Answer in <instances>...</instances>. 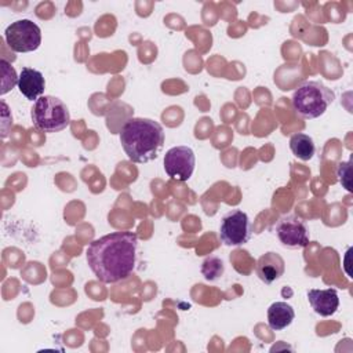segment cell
Listing matches in <instances>:
<instances>
[{"label":"cell","instance_id":"1","mask_svg":"<svg viewBox=\"0 0 353 353\" xmlns=\"http://www.w3.org/2000/svg\"><path fill=\"white\" fill-rule=\"evenodd\" d=\"M137 248V233L113 232L91 241L85 250V258L98 280L113 284L125 280L134 272Z\"/></svg>","mask_w":353,"mask_h":353},{"label":"cell","instance_id":"15","mask_svg":"<svg viewBox=\"0 0 353 353\" xmlns=\"http://www.w3.org/2000/svg\"><path fill=\"white\" fill-rule=\"evenodd\" d=\"M0 66H1V73H3V79H1V91H0V94L4 95V94H7L10 90H12L14 85L18 84V76H17V73H15V69H14L4 58H1Z\"/></svg>","mask_w":353,"mask_h":353},{"label":"cell","instance_id":"13","mask_svg":"<svg viewBox=\"0 0 353 353\" xmlns=\"http://www.w3.org/2000/svg\"><path fill=\"white\" fill-rule=\"evenodd\" d=\"M290 149L298 159L303 161L310 160L316 152V146L312 137L303 132H296L290 138Z\"/></svg>","mask_w":353,"mask_h":353},{"label":"cell","instance_id":"6","mask_svg":"<svg viewBox=\"0 0 353 353\" xmlns=\"http://www.w3.org/2000/svg\"><path fill=\"white\" fill-rule=\"evenodd\" d=\"M252 234V228L248 215L236 208L226 212L221 221L219 239L225 245H243Z\"/></svg>","mask_w":353,"mask_h":353},{"label":"cell","instance_id":"8","mask_svg":"<svg viewBox=\"0 0 353 353\" xmlns=\"http://www.w3.org/2000/svg\"><path fill=\"white\" fill-rule=\"evenodd\" d=\"M196 165V156L189 146H174L164 154V170L175 181H188Z\"/></svg>","mask_w":353,"mask_h":353},{"label":"cell","instance_id":"7","mask_svg":"<svg viewBox=\"0 0 353 353\" xmlns=\"http://www.w3.org/2000/svg\"><path fill=\"white\" fill-rule=\"evenodd\" d=\"M280 243L288 248H303L309 244V230L302 218L290 214L280 216L273 226Z\"/></svg>","mask_w":353,"mask_h":353},{"label":"cell","instance_id":"14","mask_svg":"<svg viewBox=\"0 0 353 353\" xmlns=\"http://www.w3.org/2000/svg\"><path fill=\"white\" fill-rule=\"evenodd\" d=\"M223 272H225L223 261L218 256H208L201 263V274L208 281L218 280L223 274Z\"/></svg>","mask_w":353,"mask_h":353},{"label":"cell","instance_id":"2","mask_svg":"<svg viewBox=\"0 0 353 353\" xmlns=\"http://www.w3.org/2000/svg\"><path fill=\"white\" fill-rule=\"evenodd\" d=\"M120 143L131 161L143 164L157 157L164 145V131L152 119L132 117L121 128Z\"/></svg>","mask_w":353,"mask_h":353},{"label":"cell","instance_id":"12","mask_svg":"<svg viewBox=\"0 0 353 353\" xmlns=\"http://www.w3.org/2000/svg\"><path fill=\"white\" fill-rule=\"evenodd\" d=\"M295 317L294 307L287 302H274L268 309V324L274 331L287 328Z\"/></svg>","mask_w":353,"mask_h":353},{"label":"cell","instance_id":"9","mask_svg":"<svg viewBox=\"0 0 353 353\" xmlns=\"http://www.w3.org/2000/svg\"><path fill=\"white\" fill-rule=\"evenodd\" d=\"M284 270H285L284 259L277 252H273V251H269L261 255L255 266L256 276L265 284H272L276 280H279L284 274Z\"/></svg>","mask_w":353,"mask_h":353},{"label":"cell","instance_id":"4","mask_svg":"<svg viewBox=\"0 0 353 353\" xmlns=\"http://www.w3.org/2000/svg\"><path fill=\"white\" fill-rule=\"evenodd\" d=\"M33 125L44 132H59L70 123L68 106L57 97L41 95L30 109Z\"/></svg>","mask_w":353,"mask_h":353},{"label":"cell","instance_id":"3","mask_svg":"<svg viewBox=\"0 0 353 353\" xmlns=\"http://www.w3.org/2000/svg\"><path fill=\"white\" fill-rule=\"evenodd\" d=\"M335 94L320 81L310 80L302 83L292 94L291 103L294 112L302 119H316L325 113L334 102Z\"/></svg>","mask_w":353,"mask_h":353},{"label":"cell","instance_id":"16","mask_svg":"<svg viewBox=\"0 0 353 353\" xmlns=\"http://www.w3.org/2000/svg\"><path fill=\"white\" fill-rule=\"evenodd\" d=\"M336 174H338V178H339V182L342 183V186L347 192H352V186H350V160L345 161V163H339Z\"/></svg>","mask_w":353,"mask_h":353},{"label":"cell","instance_id":"11","mask_svg":"<svg viewBox=\"0 0 353 353\" xmlns=\"http://www.w3.org/2000/svg\"><path fill=\"white\" fill-rule=\"evenodd\" d=\"M18 90L29 101H36L41 97L46 88V80L41 72L33 68H22L18 76Z\"/></svg>","mask_w":353,"mask_h":353},{"label":"cell","instance_id":"10","mask_svg":"<svg viewBox=\"0 0 353 353\" xmlns=\"http://www.w3.org/2000/svg\"><path fill=\"white\" fill-rule=\"evenodd\" d=\"M307 301H309L312 309L323 317L332 316L339 307V298H338V292L335 288L309 290Z\"/></svg>","mask_w":353,"mask_h":353},{"label":"cell","instance_id":"5","mask_svg":"<svg viewBox=\"0 0 353 353\" xmlns=\"http://www.w3.org/2000/svg\"><path fill=\"white\" fill-rule=\"evenodd\" d=\"M4 40L14 52H32L41 44V30L30 19H18L6 28Z\"/></svg>","mask_w":353,"mask_h":353}]
</instances>
